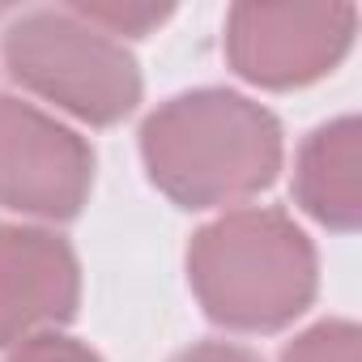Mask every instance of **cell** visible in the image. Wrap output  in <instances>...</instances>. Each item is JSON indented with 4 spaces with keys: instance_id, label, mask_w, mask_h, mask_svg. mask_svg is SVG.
<instances>
[{
    "instance_id": "obj_5",
    "label": "cell",
    "mask_w": 362,
    "mask_h": 362,
    "mask_svg": "<svg viewBox=\"0 0 362 362\" xmlns=\"http://www.w3.org/2000/svg\"><path fill=\"white\" fill-rule=\"evenodd\" d=\"M94 188V149L81 132L18 94H0V209L69 222Z\"/></svg>"
},
{
    "instance_id": "obj_7",
    "label": "cell",
    "mask_w": 362,
    "mask_h": 362,
    "mask_svg": "<svg viewBox=\"0 0 362 362\" xmlns=\"http://www.w3.org/2000/svg\"><path fill=\"white\" fill-rule=\"evenodd\" d=\"M294 201L307 218L337 235H354L362 222V124L341 115L320 124L294 158Z\"/></svg>"
},
{
    "instance_id": "obj_8",
    "label": "cell",
    "mask_w": 362,
    "mask_h": 362,
    "mask_svg": "<svg viewBox=\"0 0 362 362\" xmlns=\"http://www.w3.org/2000/svg\"><path fill=\"white\" fill-rule=\"evenodd\" d=\"M281 362H362V328L354 320H320L281 349Z\"/></svg>"
},
{
    "instance_id": "obj_2",
    "label": "cell",
    "mask_w": 362,
    "mask_h": 362,
    "mask_svg": "<svg viewBox=\"0 0 362 362\" xmlns=\"http://www.w3.org/2000/svg\"><path fill=\"white\" fill-rule=\"evenodd\" d=\"M188 286L230 332H281L320 290L315 243L286 209H230L188 243Z\"/></svg>"
},
{
    "instance_id": "obj_6",
    "label": "cell",
    "mask_w": 362,
    "mask_h": 362,
    "mask_svg": "<svg viewBox=\"0 0 362 362\" xmlns=\"http://www.w3.org/2000/svg\"><path fill=\"white\" fill-rule=\"evenodd\" d=\"M81 307V264L43 226H0V349L60 332Z\"/></svg>"
},
{
    "instance_id": "obj_9",
    "label": "cell",
    "mask_w": 362,
    "mask_h": 362,
    "mask_svg": "<svg viewBox=\"0 0 362 362\" xmlns=\"http://www.w3.org/2000/svg\"><path fill=\"white\" fill-rule=\"evenodd\" d=\"M90 26H98V30H107L111 39H119V35H128V39H141V35H149L153 26H162L175 9L170 5H73Z\"/></svg>"
},
{
    "instance_id": "obj_4",
    "label": "cell",
    "mask_w": 362,
    "mask_h": 362,
    "mask_svg": "<svg viewBox=\"0 0 362 362\" xmlns=\"http://www.w3.org/2000/svg\"><path fill=\"white\" fill-rule=\"evenodd\" d=\"M354 5H235L226 13V60L260 90H298L328 77L354 47Z\"/></svg>"
},
{
    "instance_id": "obj_11",
    "label": "cell",
    "mask_w": 362,
    "mask_h": 362,
    "mask_svg": "<svg viewBox=\"0 0 362 362\" xmlns=\"http://www.w3.org/2000/svg\"><path fill=\"white\" fill-rule=\"evenodd\" d=\"M170 362H264V358L247 345H235V341H201L184 354H175Z\"/></svg>"
},
{
    "instance_id": "obj_3",
    "label": "cell",
    "mask_w": 362,
    "mask_h": 362,
    "mask_svg": "<svg viewBox=\"0 0 362 362\" xmlns=\"http://www.w3.org/2000/svg\"><path fill=\"white\" fill-rule=\"evenodd\" d=\"M0 56L26 94L94 128L128 119L145 90L136 56L107 30L90 26L73 5L30 9L9 22Z\"/></svg>"
},
{
    "instance_id": "obj_10",
    "label": "cell",
    "mask_w": 362,
    "mask_h": 362,
    "mask_svg": "<svg viewBox=\"0 0 362 362\" xmlns=\"http://www.w3.org/2000/svg\"><path fill=\"white\" fill-rule=\"evenodd\" d=\"M5 362H103L90 345H81L77 337H64V332H39V337H26L9 349Z\"/></svg>"
},
{
    "instance_id": "obj_1",
    "label": "cell",
    "mask_w": 362,
    "mask_h": 362,
    "mask_svg": "<svg viewBox=\"0 0 362 362\" xmlns=\"http://www.w3.org/2000/svg\"><path fill=\"white\" fill-rule=\"evenodd\" d=\"M281 153L277 115L222 86L175 94L141 124L145 175L179 209H226L264 192Z\"/></svg>"
}]
</instances>
